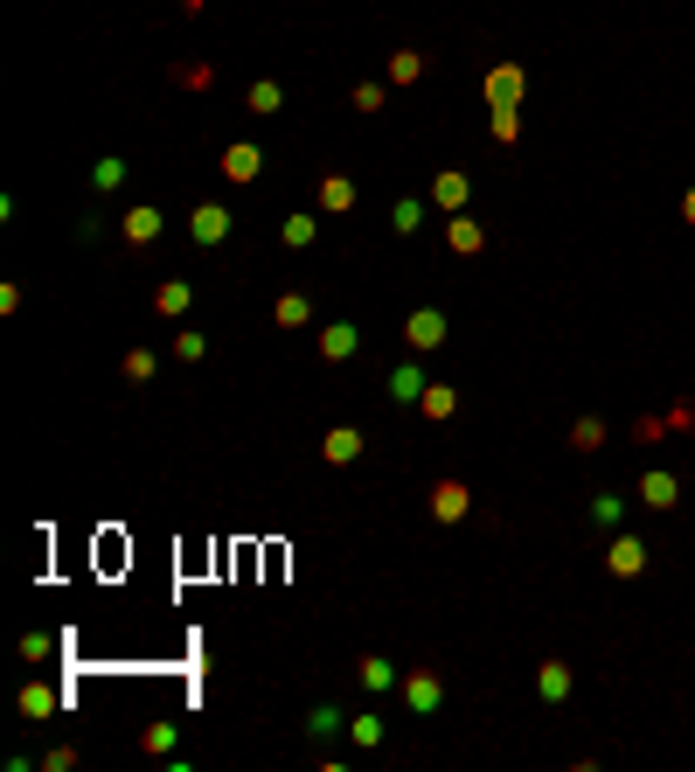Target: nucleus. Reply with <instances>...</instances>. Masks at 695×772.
I'll return each mask as SVG.
<instances>
[{"mask_svg": "<svg viewBox=\"0 0 695 772\" xmlns=\"http://www.w3.org/2000/svg\"><path fill=\"white\" fill-rule=\"evenodd\" d=\"M397 703H404L411 717H438V710H445V675H438V668H404Z\"/></svg>", "mask_w": 695, "mask_h": 772, "instance_id": "f257e3e1", "label": "nucleus"}, {"mask_svg": "<svg viewBox=\"0 0 695 772\" xmlns=\"http://www.w3.org/2000/svg\"><path fill=\"white\" fill-rule=\"evenodd\" d=\"M445 334H452L445 307H411V313H404V348H411V355H438Z\"/></svg>", "mask_w": 695, "mask_h": 772, "instance_id": "f03ea898", "label": "nucleus"}, {"mask_svg": "<svg viewBox=\"0 0 695 772\" xmlns=\"http://www.w3.org/2000/svg\"><path fill=\"white\" fill-rule=\"evenodd\" d=\"M466 515H473V487H466L459 473H438V480H431V522L452 529V522H466Z\"/></svg>", "mask_w": 695, "mask_h": 772, "instance_id": "7ed1b4c3", "label": "nucleus"}, {"mask_svg": "<svg viewBox=\"0 0 695 772\" xmlns=\"http://www.w3.org/2000/svg\"><path fill=\"white\" fill-rule=\"evenodd\" d=\"M230 230H237V216H230L223 202H195V216H188V244H195V251L230 244Z\"/></svg>", "mask_w": 695, "mask_h": 772, "instance_id": "20e7f679", "label": "nucleus"}, {"mask_svg": "<svg viewBox=\"0 0 695 772\" xmlns=\"http://www.w3.org/2000/svg\"><path fill=\"white\" fill-rule=\"evenodd\" d=\"M160 230H167L160 202H133V209L119 216V237H126V251H146V244H160Z\"/></svg>", "mask_w": 695, "mask_h": 772, "instance_id": "39448f33", "label": "nucleus"}, {"mask_svg": "<svg viewBox=\"0 0 695 772\" xmlns=\"http://www.w3.org/2000/svg\"><path fill=\"white\" fill-rule=\"evenodd\" d=\"M522 91H529V70H522V63H494V70H487V105H494V112H515Z\"/></svg>", "mask_w": 695, "mask_h": 772, "instance_id": "423d86ee", "label": "nucleus"}, {"mask_svg": "<svg viewBox=\"0 0 695 772\" xmlns=\"http://www.w3.org/2000/svg\"><path fill=\"white\" fill-rule=\"evenodd\" d=\"M362 453H369L362 425H327V432H320V460H327V466H355Z\"/></svg>", "mask_w": 695, "mask_h": 772, "instance_id": "0eeeda50", "label": "nucleus"}, {"mask_svg": "<svg viewBox=\"0 0 695 772\" xmlns=\"http://www.w3.org/2000/svg\"><path fill=\"white\" fill-rule=\"evenodd\" d=\"M216 167H223V181H237V188H244V181H258V174H265V147H258V140H230Z\"/></svg>", "mask_w": 695, "mask_h": 772, "instance_id": "6e6552de", "label": "nucleus"}, {"mask_svg": "<svg viewBox=\"0 0 695 772\" xmlns=\"http://www.w3.org/2000/svg\"><path fill=\"white\" fill-rule=\"evenodd\" d=\"M640 508H654V515L682 508V480H675L668 466H647V473H640Z\"/></svg>", "mask_w": 695, "mask_h": 772, "instance_id": "1a4fd4ad", "label": "nucleus"}, {"mask_svg": "<svg viewBox=\"0 0 695 772\" xmlns=\"http://www.w3.org/2000/svg\"><path fill=\"white\" fill-rule=\"evenodd\" d=\"M397 682H404V668H397L390 654H362V661H355V689H362V696H390Z\"/></svg>", "mask_w": 695, "mask_h": 772, "instance_id": "9d476101", "label": "nucleus"}, {"mask_svg": "<svg viewBox=\"0 0 695 772\" xmlns=\"http://www.w3.org/2000/svg\"><path fill=\"white\" fill-rule=\"evenodd\" d=\"M424 383H431V376H424V355H404V362L390 369V383H383V390H390V404H404V411H417V397H424Z\"/></svg>", "mask_w": 695, "mask_h": 772, "instance_id": "9b49d317", "label": "nucleus"}, {"mask_svg": "<svg viewBox=\"0 0 695 772\" xmlns=\"http://www.w3.org/2000/svg\"><path fill=\"white\" fill-rule=\"evenodd\" d=\"M466 195H473V174H466V167H445V174H431V209L459 216V209H466Z\"/></svg>", "mask_w": 695, "mask_h": 772, "instance_id": "f8f14e48", "label": "nucleus"}, {"mask_svg": "<svg viewBox=\"0 0 695 772\" xmlns=\"http://www.w3.org/2000/svg\"><path fill=\"white\" fill-rule=\"evenodd\" d=\"M355 348H362V327H355V320H327V327H320V362H327V369L348 362Z\"/></svg>", "mask_w": 695, "mask_h": 772, "instance_id": "ddd939ff", "label": "nucleus"}, {"mask_svg": "<svg viewBox=\"0 0 695 772\" xmlns=\"http://www.w3.org/2000/svg\"><path fill=\"white\" fill-rule=\"evenodd\" d=\"M605 571H612V578H640V571H647V543L619 529V536H612V550H605Z\"/></svg>", "mask_w": 695, "mask_h": 772, "instance_id": "4468645a", "label": "nucleus"}, {"mask_svg": "<svg viewBox=\"0 0 695 772\" xmlns=\"http://www.w3.org/2000/svg\"><path fill=\"white\" fill-rule=\"evenodd\" d=\"M445 244H452V251H459V258H480V251H487V223H480V216H466V209H459V216H452V223H445Z\"/></svg>", "mask_w": 695, "mask_h": 772, "instance_id": "2eb2a0df", "label": "nucleus"}, {"mask_svg": "<svg viewBox=\"0 0 695 772\" xmlns=\"http://www.w3.org/2000/svg\"><path fill=\"white\" fill-rule=\"evenodd\" d=\"M188 307H195V286H188V279H160V286H153V313H160V320H181Z\"/></svg>", "mask_w": 695, "mask_h": 772, "instance_id": "dca6fc26", "label": "nucleus"}, {"mask_svg": "<svg viewBox=\"0 0 695 772\" xmlns=\"http://www.w3.org/2000/svg\"><path fill=\"white\" fill-rule=\"evenodd\" d=\"M278 237H285V251H313V244H320V216H313V209H292V216L278 223Z\"/></svg>", "mask_w": 695, "mask_h": 772, "instance_id": "f3484780", "label": "nucleus"}, {"mask_svg": "<svg viewBox=\"0 0 695 772\" xmlns=\"http://www.w3.org/2000/svg\"><path fill=\"white\" fill-rule=\"evenodd\" d=\"M14 710H21L28 724L56 717V689H49V682H21V689H14Z\"/></svg>", "mask_w": 695, "mask_h": 772, "instance_id": "a211bd4d", "label": "nucleus"}, {"mask_svg": "<svg viewBox=\"0 0 695 772\" xmlns=\"http://www.w3.org/2000/svg\"><path fill=\"white\" fill-rule=\"evenodd\" d=\"M584 515H591V529H619V522H626V494H612V487H598V494L584 501Z\"/></svg>", "mask_w": 695, "mask_h": 772, "instance_id": "6ab92c4d", "label": "nucleus"}, {"mask_svg": "<svg viewBox=\"0 0 695 772\" xmlns=\"http://www.w3.org/2000/svg\"><path fill=\"white\" fill-rule=\"evenodd\" d=\"M341 731H348L341 703H313V710H306V738H313V745H327V738H341Z\"/></svg>", "mask_w": 695, "mask_h": 772, "instance_id": "aec40b11", "label": "nucleus"}, {"mask_svg": "<svg viewBox=\"0 0 695 772\" xmlns=\"http://www.w3.org/2000/svg\"><path fill=\"white\" fill-rule=\"evenodd\" d=\"M570 689H577V682H570V668H563V661H543V668H536V696H543V703H570Z\"/></svg>", "mask_w": 695, "mask_h": 772, "instance_id": "412c9836", "label": "nucleus"}, {"mask_svg": "<svg viewBox=\"0 0 695 772\" xmlns=\"http://www.w3.org/2000/svg\"><path fill=\"white\" fill-rule=\"evenodd\" d=\"M244 112H258V119H272V112H285V84H278V77H258V84L244 91Z\"/></svg>", "mask_w": 695, "mask_h": 772, "instance_id": "4be33fe9", "label": "nucleus"}, {"mask_svg": "<svg viewBox=\"0 0 695 772\" xmlns=\"http://www.w3.org/2000/svg\"><path fill=\"white\" fill-rule=\"evenodd\" d=\"M320 209H327V216H348V209H355V181H348V174H320Z\"/></svg>", "mask_w": 695, "mask_h": 772, "instance_id": "5701e85b", "label": "nucleus"}, {"mask_svg": "<svg viewBox=\"0 0 695 772\" xmlns=\"http://www.w3.org/2000/svg\"><path fill=\"white\" fill-rule=\"evenodd\" d=\"M417 411H424L431 425H445V418L459 411V390H452V383H424V397H417Z\"/></svg>", "mask_w": 695, "mask_h": 772, "instance_id": "b1692460", "label": "nucleus"}, {"mask_svg": "<svg viewBox=\"0 0 695 772\" xmlns=\"http://www.w3.org/2000/svg\"><path fill=\"white\" fill-rule=\"evenodd\" d=\"M390 230H397V237H417V230H424V195H397V202H390Z\"/></svg>", "mask_w": 695, "mask_h": 772, "instance_id": "393cba45", "label": "nucleus"}, {"mask_svg": "<svg viewBox=\"0 0 695 772\" xmlns=\"http://www.w3.org/2000/svg\"><path fill=\"white\" fill-rule=\"evenodd\" d=\"M383 731H390V724H383L376 710H362V717H348V745H355V752H376V745H383Z\"/></svg>", "mask_w": 695, "mask_h": 772, "instance_id": "a878e982", "label": "nucleus"}, {"mask_svg": "<svg viewBox=\"0 0 695 772\" xmlns=\"http://www.w3.org/2000/svg\"><path fill=\"white\" fill-rule=\"evenodd\" d=\"M272 320L278 327H313V300H306V293H278Z\"/></svg>", "mask_w": 695, "mask_h": 772, "instance_id": "bb28decb", "label": "nucleus"}, {"mask_svg": "<svg viewBox=\"0 0 695 772\" xmlns=\"http://www.w3.org/2000/svg\"><path fill=\"white\" fill-rule=\"evenodd\" d=\"M126 174H133V167H126L119 154H98V167H91V188H98V195H112V188H126Z\"/></svg>", "mask_w": 695, "mask_h": 772, "instance_id": "cd10ccee", "label": "nucleus"}, {"mask_svg": "<svg viewBox=\"0 0 695 772\" xmlns=\"http://www.w3.org/2000/svg\"><path fill=\"white\" fill-rule=\"evenodd\" d=\"M202 355H209V334H202V327H181V334H174V362H188V369H195Z\"/></svg>", "mask_w": 695, "mask_h": 772, "instance_id": "c85d7f7f", "label": "nucleus"}, {"mask_svg": "<svg viewBox=\"0 0 695 772\" xmlns=\"http://www.w3.org/2000/svg\"><path fill=\"white\" fill-rule=\"evenodd\" d=\"M139 745H146L153 759H174V745H181V731H174V724H146V731H139Z\"/></svg>", "mask_w": 695, "mask_h": 772, "instance_id": "c756f323", "label": "nucleus"}, {"mask_svg": "<svg viewBox=\"0 0 695 772\" xmlns=\"http://www.w3.org/2000/svg\"><path fill=\"white\" fill-rule=\"evenodd\" d=\"M424 77V56L417 49H390V84H417Z\"/></svg>", "mask_w": 695, "mask_h": 772, "instance_id": "7c9ffc66", "label": "nucleus"}, {"mask_svg": "<svg viewBox=\"0 0 695 772\" xmlns=\"http://www.w3.org/2000/svg\"><path fill=\"white\" fill-rule=\"evenodd\" d=\"M153 369H160V362H153V348H126V362H119V376H126V383H153Z\"/></svg>", "mask_w": 695, "mask_h": 772, "instance_id": "2f4dec72", "label": "nucleus"}, {"mask_svg": "<svg viewBox=\"0 0 695 772\" xmlns=\"http://www.w3.org/2000/svg\"><path fill=\"white\" fill-rule=\"evenodd\" d=\"M167 77H174L181 91H209V84H216V70H209V63H174Z\"/></svg>", "mask_w": 695, "mask_h": 772, "instance_id": "473e14b6", "label": "nucleus"}, {"mask_svg": "<svg viewBox=\"0 0 695 772\" xmlns=\"http://www.w3.org/2000/svg\"><path fill=\"white\" fill-rule=\"evenodd\" d=\"M598 446H605V425L598 418H577L570 425V453H598Z\"/></svg>", "mask_w": 695, "mask_h": 772, "instance_id": "72a5a7b5", "label": "nucleus"}, {"mask_svg": "<svg viewBox=\"0 0 695 772\" xmlns=\"http://www.w3.org/2000/svg\"><path fill=\"white\" fill-rule=\"evenodd\" d=\"M348 105H355V112H383V105H390V91H383V84H369V77H362V84H355V91H348Z\"/></svg>", "mask_w": 695, "mask_h": 772, "instance_id": "f704fd0d", "label": "nucleus"}, {"mask_svg": "<svg viewBox=\"0 0 695 772\" xmlns=\"http://www.w3.org/2000/svg\"><path fill=\"white\" fill-rule=\"evenodd\" d=\"M49 654H56L49 633H21V661H49Z\"/></svg>", "mask_w": 695, "mask_h": 772, "instance_id": "c9c22d12", "label": "nucleus"}, {"mask_svg": "<svg viewBox=\"0 0 695 772\" xmlns=\"http://www.w3.org/2000/svg\"><path fill=\"white\" fill-rule=\"evenodd\" d=\"M77 766V752H70V745H56V752H42V772H70Z\"/></svg>", "mask_w": 695, "mask_h": 772, "instance_id": "e433bc0d", "label": "nucleus"}, {"mask_svg": "<svg viewBox=\"0 0 695 772\" xmlns=\"http://www.w3.org/2000/svg\"><path fill=\"white\" fill-rule=\"evenodd\" d=\"M515 133H522V119H515V112H494V140H501V147H508V140H515Z\"/></svg>", "mask_w": 695, "mask_h": 772, "instance_id": "4c0bfd02", "label": "nucleus"}, {"mask_svg": "<svg viewBox=\"0 0 695 772\" xmlns=\"http://www.w3.org/2000/svg\"><path fill=\"white\" fill-rule=\"evenodd\" d=\"M682 216H689V223H695V188H689V195H682Z\"/></svg>", "mask_w": 695, "mask_h": 772, "instance_id": "58836bf2", "label": "nucleus"}, {"mask_svg": "<svg viewBox=\"0 0 695 772\" xmlns=\"http://www.w3.org/2000/svg\"><path fill=\"white\" fill-rule=\"evenodd\" d=\"M181 7H188V14H202V7H209V0H181Z\"/></svg>", "mask_w": 695, "mask_h": 772, "instance_id": "ea45409f", "label": "nucleus"}]
</instances>
